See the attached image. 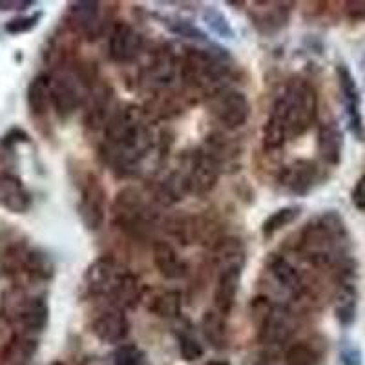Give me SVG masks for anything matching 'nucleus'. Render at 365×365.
Listing matches in <instances>:
<instances>
[{
	"instance_id": "44",
	"label": "nucleus",
	"mask_w": 365,
	"mask_h": 365,
	"mask_svg": "<svg viewBox=\"0 0 365 365\" xmlns=\"http://www.w3.org/2000/svg\"><path fill=\"white\" fill-rule=\"evenodd\" d=\"M29 6H34L31 0H0V11H11V9L22 11Z\"/></svg>"
},
{
	"instance_id": "27",
	"label": "nucleus",
	"mask_w": 365,
	"mask_h": 365,
	"mask_svg": "<svg viewBox=\"0 0 365 365\" xmlns=\"http://www.w3.org/2000/svg\"><path fill=\"white\" fill-rule=\"evenodd\" d=\"M28 108L34 115L41 117L48 112L51 103V77L41 73L28 86Z\"/></svg>"
},
{
	"instance_id": "6",
	"label": "nucleus",
	"mask_w": 365,
	"mask_h": 365,
	"mask_svg": "<svg viewBox=\"0 0 365 365\" xmlns=\"http://www.w3.org/2000/svg\"><path fill=\"white\" fill-rule=\"evenodd\" d=\"M220 174L221 165L207 150H195L185 161V170L178 172L185 194L194 195L210 194L216 188Z\"/></svg>"
},
{
	"instance_id": "2",
	"label": "nucleus",
	"mask_w": 365,
	"mask_h": 365,
	"mask_svg": "<svg viewBox=\"0 0 365 365\" xmlns=\"http://www.w3.org/2000/svg\"><path fill=\"white\" fill-rule=\"evenodd\" d=\"M347 228L340 214L324 212L305 225L299 236L298 250L314 267H334L347 259Z\"/></svg>"
},
{
	"instance_id": "38",
	"label": "nucleus",
	"mask_w": 365,
	"mask_h": 365,
	"mask_svg": "<svg viewBox=\"0 0 365 365\" xmlns=\"http://www.w3.org/2000/svg\"><path fill=\"white\" fill-rule=\"evenodd\" d=\"M42 19V13L37 11L34 15H28V17H15L11 19L9 22H6L4 29L6 34L9 35H22V34H28L31 29H35L38 26Z\"/></svg>"
},
{
	"instance_id": "8",
	"label": "nucleus",
	"mask_w": 365,
	"mask_h": 365,
	"mask_svg": "<svg viewBox=\"0 0 365 365\" xmlns=\"http://www.w3.org/2000/svg\"><path fill=\"white\" fill-rule=\"evenodd\" d=\"M178 70V58H175L174 51L170 48H159V50H155L154 53L150 55L146 64L141 68L139 83L146 90H165L175 79Z\"/></svg>"
},
{
	"instance_id": "18",
	"label": "nucleus",
	"mask_w": 365,
	"mask_h": 365,
	"mask_svg": "<svg viewBox=\"0 0 365 365\" xmlns=\"http://www.w3.org/2000/svg\"><path fill=\"white\" fill-rule=\"evenodd\" d=\"M0 207L11 214H26L31 208V194L19 175L0 174Z\"/></svg>"
},
{
	"instance_id": "14",
	"label": "nucleus",
	"mask_w": 365,
	"mask_h": 365,
	"mask_svg": "<svg viewBox=\"0 0 365 365\" xmlns=\"http://www.w3.org/2000/svg\"><path fill=\"white\" fill-rule=\"evenodd\" d=\"M115 106V93L108 84H96L88 93L86 112H84V120L86 126L91 130H99L110 125V120L117 113Z\"/></svg>"
},
{
	"instance_id": "23",
	"label": "nucleus",
	"mask_w": 365,
	"mask_h": 365,
	"mask_svg": "<svg viewBox=\"0 0 365 365\" xmlns=\"http://www.w3.org/2000/svg\"><path fill=\"white\" fill-rule=\"evenodd\" d=\"M344 152V133L336 123H324L318 128V154L329 166H338Z\"/></svg>"
},
{
	"instance_id": "46",
	"label": "nucleus",
	"mask_w": 365,
	"mask_h": 365,
	"mask_svg": "<svg viewBox=\"0 0 365 365\" xmlns=\"http://www.w3.org/2000/svg\"><path fill=\"white\" fill-rule=\"evenodd\" d=\"M361 71H364V75H365V57L361 58Z\"/></svg>"
},
{
	"instance_id": "12",
	"label": "nucleus",
	"mask_w": 365,
	"mask_h": 365,
	"mask_svg": "<svg viewBox=\"0 0 365 365\" xmlns=\"http://www.w3.org/2000/svg\"><path fill=\"white\" fill-rule=\"evenodd\" d=\"M338 75V84H340V93L341 101H344V108L347 113L349 120V130L353 132V135L360 141L365 139V126H364V117H361V97L358 84L354 81L353 73L345 64H340L336 68Z\"/></svg>"
},
{
	"instance_id": "31",
	"label": "nucleus",
	"mask_w": 365,
	"mask_h": 365,
	"mask_svg": "<svg viewBox=\"0 0 365 365\" xmlns=\"http://www.w3.org/2000/svg\"><path fill=\"white\" fill-rule=\"evenodd\" d=\"M302 214V207L299 205H291V207H283L279 210L272 212L262 225V234L265 240L274 237L279 230H283L285 227H289L291 223H294L296 220Z\"/></svg>"
},
{
	"instance_id": "43",
	"label": "nucleus",
	"mask_w": 365,
	"mask_h": 365,
	"mask_svg": "<svg viewBox=\"0 0 365 365\" xmlns=\"http://www.w3.org/2000/svg\"><path fill=\"white\" fill-rule=\"evenodd\" d=\"M345 11H347L349 19H353V21L365 22V0L345 2Z\"/></svg>"
},
{
	"instance_id": "40",
	"label": "nucleus",
	"mask_w": 365,
	"mask_h": 365,
	"mask_svg": "<svg viewBox=\"0 0 365 365\" xmlns=\"http://www.w3.org/2000/svg\"><path fill=\"white\" fill-rule=\"evenodd\" d=\"M29 141V135L21 128H11L4 137H2V141L0 145L4 146V148H11L15 146L17 143H28Z\"/></svg>"
},
{
	"instance_id": "1",
	"label": "nucleus",
	"mask_w": 365,
	"mask_h": 365,
	"mask_svg": "<svg viewBox=\"0 0 365 365\" xmlns=\"http://www.w3.org/2000/svg\"><path fill=\"white\" fill-rule=\"evenodd\" d=\"M106 159L119 174L137 170L154 148V133L146 123V113L139 106H123L106 126Z\"/></svg>"
},
{
	"instance_id": "20",
	"label": "nucleus",
	"mask_w": 365,
	"mask_h": 365,
	"mask_svg": "<svg viewBox=\"0 0 365 365\" xmlns=\"http://www.w3.org/2000/svg\"><path fill=\"white\" fill-rule=\"evenodd\" d=\"M252 22L263 34H274L289 21V8L282 2H256L250 11Z\"/></svg>"
},
{
	"instance_id": "48",
	"label": "nucleus",
	"mask_w": 365,
	"mask_h": 365,
	"mask_svg": "<svg viewBox=\"0 0 365 365\" xmlns=\"http://www.w3.org/2000/svg\"><path fill=\"white\" fill-rule=\"evenodd\" d=\"M254 365H269V364H254Z\"/></svg>"
},
{
	"instance_id": "37",
	"label": "nucleus",
	"mask_w": 365,
	"mask_h": 365,
	"mask_svg": "<svg viewBox=\"0 0 365 365\" xmlns=\"http://www.w3.org/2000/svg\"><path fill=\"white\" fill-rule=\"evenodd\" d=\"M163 21H165L166 28L170 29L172 34L179 35V37H187V38H192V41L207 42V35H205L197 26L192 24V22L182 21V19H175V17H166L163 19Z\"/></svg>"
},
{
	"instance_id": "34",
	"label": "nucleus",
	"mask_w": 365,
	"mask_h": 365,
	"mask_svg": "<svg viewBox=\"0 0 365 365\" xmlns=\"http://www.w3.org/2000/svg\"><path fill=\"white\" fill-rule=\"evenodd\" d=\"M26 269L31 276L38 279H51L53 278V272H55V265L53 262L50 259V256L41 250H31L28 252L26 256Z\"/></svg>"
},
{
	"instance_id": "24",
	"label": "nucleus",
	"mask_w": 365,
	"mask_h": 365,
	"mask_svg": "<svg viewBox=\"0 0 365 365\" xmlns=\"http://www.w3.org/2000/svg\"><path fill=\"white\" fill-rule=\"evenodd\" d=\"M70 17L75 28L81 34L88 35L90 38H96L101 31V4L99 2H73L70 8Z\"/></svg>"
},
{
	"instance_id": "30",
	"label": "nucleus",
	"mask_w": 365,
	"mask_h": 365,
	"mask_svg": "<svg viewBox=\"0 0 365 365\" xmlns=\"http://www.w3.org/2000/svg\"><path fill=\"white\" fill-rule=\"evenodd\" d=\"M201 331L208 344L214 349L227 347V325H225V316H221L217 311L205 312L201 319Z\"/></svg>"
},
{
	"instance_id": "35",
	"label": "nucleus",
	"mask_w": 365,
	"mask_h": 365,
	"mask_svg": "<svg viewBox=\"0 0 365 365\" xmlns=\"http://www.w3.org/2000/svg\"><path fill=\"white\" fill-rule=\"evenodd\" d=\"M285 361L287 365H318L319 353L312 345L299 341L287 349Z\"/></svg>"
},
{
	"instance_id": "26",
	"label": "nucleus",
	"mask_w": 365,
	"mask_h": 365,
	"mask_svg": "<svg viewBox=\"0 0 365 365\" xmlns=\"http://www.w3.org/2000/svg\"><path fill=\"white\" fill-rule=\"evenodd\" d=\"M269 272L276 279L279 287L292 294H299L303 291V279L298 270L294 269L291 262H287L282 256H272L269 259Z\"/></svg>"
},
{
	"instance_id": "17",
	"label": "nucleus",
	"mask_w": 365,
	"mask_h": 365,
	"mask_svg": "<svg viewBox=\"0 0 365 365\" xmlns=\"http://www.w3.org/2000/svg\"><path fill=\"white\" fill-rule=\"evenodd\" d=\"M110 57L115 63H132L143 51V37L128 22H117L108 38Z\"/></svg>"
},
{
	"instance_id": "39",
	"label": "nucleus",
	"mask_w": 365,
	"mask_h": 365,
	"mask_svg": "<svg viewBox=\"0 0 365 365\" xmlns=\"http://www.w3.org/2000/svg\"><path fill=\"white\" fill-rule=\"evenodd\" d=\"M179 353L185 361H195L203 356L205 351L200 341L192 338L190 334H181L179 336Z\"/></svg>"
},
{
	"instance_id": "47",
	"label": "nucleus",
	"mask_w": 365,
	"mask_h": 365,
	"mask_svg": "<svg viewBox=\"0 0 365 365\" xmlns=\"http://www.w3.org/2000/svg\"><path fill=\"white\" fill-rule=\"evenodd\" d=\"M50 365H64V364H63V361H51Z\"/></svg>"
},
{
	"instance_id": "28",
	"label": "nucleus",
	"mask_w": 365,
	"mask_h": 365,
	"mask_svg": "<svg viewBox=\"0 0 365 365\" xmlns=\"http://www.w3.org/2000/svg\"><path fill=\"white\" fill-rule=\"evenodd\" d=\"M21 322L24 325V329H28L29 332H41L44 331V327L48 325V319H50V307H48V302H46L42 296L37 298H31L22 305L21 309Z\"/></svg>"
},
{
	"instance_id": "16",
	"label": "nucleus",
	"mask_w": 365,
	"mask_h": 365,
	"mask_svg": "<svg viewBox=\"0 0 365 365\" xmlns=\"http://www.w3.org/2000/svg\"><path fill=\"white\" fill-rule=\"evenodd\" d=\"M318 166L309 159H296L279 172V187L292 195H305L318 181Z\"/></svg>"
},
{
	"instance_id": "19",
	"label": "nucleus",
	"mask_w": 365,
	"mask_h": 365,
	"mask_svg": "<svg viewBox=\"0 0 365 365\" xmlns=\"http://www.w3.org/2000/svg\"><path fill=\"white\" fill-rule=\"evenodd\" d=\"M152 257L154 265L158 267L159 274L166 279H181L187 276V263L178 254V250L166 243V241H155L152 247Z\"/></svg>"
},
{
	"instance_id": "15",
	"label": "nucleus",
	"mask_w": 365,
	"mask_h": 365,
	"mask_svg": "<svg viewBox=\"0 0 365 365\" xmlns=\"http://www.w3.org/2000/svg\"><path fill=\"white\" fill-rule=\"evenodd\" d=\"M91 332L103 344L115 345L125 341L130 332V324L125 311L110 303L108 307L97 312V316L91 322Z\"/></svg>"
},
{
	"instance_id": "13",
	"label": "nucleus",
	"mask_w": 365,
	"mask_h": 365,
	"mask_svg": "<svg viewBox=\"0 0 365 365\" xmlns=\"http://www.w3.org/2000/svg\"><path fill=\"white\" fill-rule=\"evenodd\" d=\"M51 103L58 117L63 119H68L77 112L83 103V88L71 71H58L55 77H51Z\"/></svg>"
},
{
	"instance_id": "9",
	"label": "nucleus",
	"mask_w": 365,
	"mask_h": 365,
	"mask_svg": "<svg viewBox=\"0 0 365 365\" xmlns=\"http://www.w3.org/2000/svg\"><path fill=\"white\" fill-rule=\"evenodd\" d=\"M125 270V267H120L113 257H99L84 272V291L88 292V296H106V298H110Z\"/></svg>"
},
{
	"instance_id": "3",
	"label": "nucleus",
	"mask_w": 365,
	"mask_h": 365,
	"mask_svg": "<svg viewBox=\"0 0 365 365\" xmlns=\"http://www.w3.org/2000/svg\"><path fill=\"white\" fill-rule=\"evenodd\" d=\"M318 113V96L311 84L294 81L274 101L269 120L285 132L287 139L303 135L312 126Z\"/></svg>"
},
{
	"instance_id": "42",
	"label": "nucleus",
	"mask_w": 365,
	"mask_h": 365,
	"mask_svg": "<svg viewBox=\"0 0 365 365\" xmlns=\"http://www.w3.org/2000/svg\"><path fill=\"white\" fill-rule=\"evenodd\" d=\"M351 200H353L354 208H358L360 212H365V175H361L356 181V185H354Z\"/></svg>"
},
{
	"instance_id": "10",
	"label": "nucleus",
	"mask_w": 365,
	"mask_h": 365,
	"mask_svg": "<svg viewBox=\"0 0 365 365\" xmlns=\"http://www.w3.org/2000/svg\"><path fill=\"white\" fill-rule=\"evenodd\" d=\"M79 216L90 230H99L106 216V192L93 174H88L81 188Z\"/></svg>"
},
{
	"instance_id": "41",
	"label": "nucleus",
	"mask_w": 365,
	"mask_h": 365,
	"mask_svg": "<svg viewBox=\"0 0 365 365\" xmlns=\"http://www.w3.org/2000/svg\"><path fill=\"white\" fill-rule=\"evenodd\" d=\"M340 360L344 365H360L361 364V354L354 345L344 344L341 345Z\"/></svg>"
},
{
	"instance_id": "4",
	"label": "nucleus",
	"mask_w": 365,
	"mask_h": 365,
	"mask_svg": "<svg viewBox=\"0 0 365 365\" xmlns=\"http://www.w3.org/2000/svg\"><path fill=\"white\" fill-rule=\"evenodd\" d=\"M225 57H227L225 51L214 53V51L188 50L179 66L182 83L192 90H197L210 97L227 90L225 83L230 77V68L223 61Z\"/></svg>"
},
{
	"instance_id": "45",
	"label": "nucleus",
	"mask_w": 365,
	"mask_h": 365,
	"mask_svg": "<svg viewBox=\"0 0 365 365\" xmlns=\"http://www.w3.org/2000/svg\"><path fill=\"white\" fill-rule=\"evenodd\" d=\"M208 365H228V364H227V361H210Z\"/></svg>"
},
{
	"instance_id": "22",
	"label": "nucleus",
	"mask_w": 365,
	"mask_h": 365,
	"mask_svg": "<svg viewBox=\"0 0 365 365\" xmlns=\"http://www.w3.org/2000/svg\"><path fill=\"white\" fill-rule=\"evenodd\" d=\"M245 245L241 243L240 237L228 236L223 237L216 243L214 250H212V259H214V265L220 272L230 269H241L245 265Z\"/></svg>"
},
{
	"instance_id": "29",
	"label": "nucleus",
	"mask_w": 365,
	"mask_h": 365,
	"mask_svg": "<svg viewBox=\"0 0 365 365\" xmlns=\"http://www.w3.org/2000/svg\"><path fill=\"white\" fill-rule=\"evenodd\" d=\"M356 289L349 282L341 283L338 292L334 294V314L344 327L353 325L356 319Z\"/></svg>"
},
{
	"instance_id": "5",
	"label": "nucleus",
	"mask_w": 365,
	"mask_h": 365,
	"mask_svg": "<svg viewBox=\"0 0 365 365\" xmlns=\"http://www.w3.org/2000/svg\"><path fill=\"white\" fill-rule=\"evenodd\" d=\"M113 220L123 230L135 236L146 232L155 223V212L143 200L141 192L125 188L117 194L113 203Z\"/></svg>"
},
{
	"instance_id": "32",
	"label": "nucleus",
	"mask_w": 365,
	"mask_h": 365,
	"mask_svg": "<svg viewBox=\"0 0 365 365\" xmlns=\"http://www.w3.org/2000/svg\"><path fill=\"white\" fill-rule=\"evenodd\" d=\"M181 294H179L178 291L159 292V294H155L154 298H152V302L148 303V311L152 312V314L165 319L178 318V316L181 314Z\"/></svg>"
},
{
	"instance_id": "33",
	"label": "nucleus",
	"mask_w": 365,
	"mask_h": 365,
	"mask_svg": "<svg viewBox=\"0 0 365 365\" xmlns=\"http://www.w3.org/2000/svg\"><path fill=\"white\" fill-rule=\"evenodd\" d=\"M201 19H203V22L208 26L212 34H216L220 38H227V41L234 38V28L223 15V11H220L217 8H214V6L205 8L203 13H201Z\"/></svg>"
},
{
	"instance_id": "7",
	"label": "nucleus",
	"mask_w": 365,
	"mask_h": 365,
	"mask_svg": "<svg viewBox=\"0 0 365 365\" xmlns=\"http://www.w3.org/2000/svg\"><path fill=\"white\" fill-rule=\"evenodd\" d=\"M208 108L217 123L227 130L241 128L250 117V103L245 93L228 88L210 97Z\"/></svg>"
},
{
	"instance_id": "21",
	"label": "nucleus",
	"mask_w": 365,
	"mask_h": 365,
	"mask_svg": "<svg viewBox=\"0 0 365 365\" xmlns=\"http://www.w3.org/2000/svg\"><path fill=\"white\" fill-rule=\"evenodd\" d=\"M241 272H243L241 269H230L223 270L217 276V285L216 291H214V307L225 318L232 312L234 303H236L237 291H240Z\"/></svg>"
},
{
	"instance_id": "11",
	"label": "nucleus",
	"mask_w": 365,
	"mask_h": 365,
	"mask_svg": "<svg viewBox=\"0 0 365 365\" xmlns=\"http://www.w3.org/2000/svg\"><path fill=\"white\" fill-rule=\"evenodd\" d=\"M294 332L292 312L282 305L265 303L259 322V340L267 345H278L287 341Z\"/></svg>"
},
{
	"instance_id": "25",
	"label": "nucleus",
	"mask_w": 365,
	"mask_h": 365,
	"mask_svg": "<svg viewBox=\"0 0 365 365\" xmlns=\"http://www.w3.org/2000/svg\"><path fill=\"white\" fill-rule=\"evenodd\" d=\"M141 298H143L141 282L137 279L135 274H132L128 269H126L125 274H123L119 282H117L112 294H110L108 302L112 303V305H115V307L126 311V309L137 307V303L141 302Z\"/></svg>"
},
{
	"instance_id": "36",
	"label": "nucleus",
	"mask_w": 365,
	"mask_h": 365,
	"mask_svg": "<svg viewBox=\"0 0 365 365\" xmlns=\"http://www.w3.org/2000/svg\"><path fill=\"white\" fill-rule=\"evenodd\" d=\"M35 349H37V341L28 340V338H17L8 347V353H6V358H8L11 364L15 365H24L29 358L34 356Z\"/></svg>"
}]
</instances>
